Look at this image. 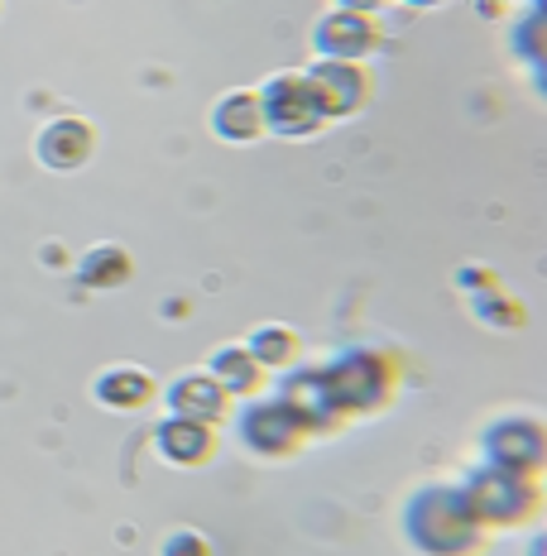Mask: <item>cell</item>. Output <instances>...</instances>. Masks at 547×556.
<instances>
[{"label": "cell", "mask_w": 547, "mask_h": 556, "mask_svg": "<svg viewBox=\"0 0 547 556\" xmlns=\"http://www.w3.org/2000/svg\"><path fill=\"white\" fill-rule=\"evenodd\" d=\"M164 403L173 417H192V422H212V427L226 422V413H231V393L207 369H188V375L169 379Z\"/></svg>", "instance_id": "cell-11"}, {"label": "cell", "mask_w": 547, "mask_h": 556, "mask_svg": "<svg viewBox=\"0 0 547 556\" xmlns=\"http://www.w3.org/2000/svg\"><path fill=\"white\" fill-rule=\"evenodd\" d=\"M523 556H547V528L533 532V538H529V552H523Z\"/></svg>", "instance_id": "cell-21"}, {"label": "cell", "mask_w": 547, "mask_h": 556, "mask_svg": "<svg viewBox=\"0 0 547 556\" xmlns=\"http://www.w3.org/2000/svg\"><path fill=\"white\" fill-rule=\"evenodd\" d=\"M475 456H481L485 466L519 470V475H533V480H538V475L547 470V417L529 413V408L495 413L490 422L481 427Z\"/></svg>", "instance_id": "cell-4"}, {"label": "cell", "mask_w": 547, "mask_h": 556, "mask_svg": "<svg viewBox=\"0 0 547 556\" xmlns=\"http://www.w3.org/2000/svg\"><path fill=\"white\" fill-rule=\"evenodd\" d=\"M312 58H336V63H365L380 49V20L360 15L346 5H327L308 29Z\"/></svg>", "instance_id": "cell-7"}, {"label": "cell", "mask_w": 547, "mask_h": 556, "mask_svg": "<svg viewBox=\"0 0 547 556\" xmlns=\"http://www.w3.org/2000/svg\"><path fill=\"white\" fill-rule=\"evenodd\" d=\"M461 490L471 508L481 514V523L490 532H505V528H529L538 518V504H543V484L533 475H519V470H499V466H485L475 460L471 470L461 475Z\"/></svg>", "instance_id": "cell-3"}, {"label": "cell", "mask_w": 547, "mask_h": 556, "mask_svg": "<svg viewBox=\"0 0 547 556\" xmlns=\"http://www.w3.org/2000/svg\"><path fill=\"white\" fill-rule=\"evenodd\" d=\"M399 532L418 556H481L490 542V528L471 508L461 484H418L403 500Z\"/></svg>", "instance_id": "cell-1"}, {"label": "cell", "mask_w": 547, "mask_h": 556, "mask_svg": "<svg viewBox=\"0 0 547 556\" xmlns=\"http://www.w3.org/2000/svg\"><path fill=\"white\" fill-rule=\"evenodd\" d=\"M91 399L111 413H145L149 403L159 399V384L149 369L139 365H115V369H101L97 384H91Z\"/></svg>", "instance_id": "cell-14"}, {"label": "cell", "mask_w": 547, "mask_h": 556, "mask_svg": "<svg viewBox=\"0 0 547 556\" xmlns=\"http://www.w3.org/2000/svg\"><path fill=\"white\" fill-rule=\"evenodd\" d=\"M130 274H135V264L121 245H97L77 260V278L87 288H121V283H130Z\"/></svg>", "instance_id": "cell-17"}, {"label": "cell", "mask_w": 547, "mask_h": 556, "mask_svg": "<svg viewBox=\"0 0 547 556\" xmlns=\"http://www.w3.org/2000/svg\"><path fill=\"white\" fill-rule=\"evenodd\" d=\"M332 5H346V10H360V15H375L384 0H332Z\"/></svg>", "instance_id": "cell-19"}, {"label": "cell", "mask_w": 547, "mask_h": 556, "mask_svg": "<svg viewBox=\"0 0 547 556\" xmlns=\"http://www.w3.org/2000/svg\"><path fill=\"white\" fill-rule=\"evenodd\" d=\"M523 5H533V10H547V0H523Z\"/></svg>", "instance_id": "cell-24"}, {"label": "cell", "mask_w": 547, "mask_h": 556, "mask_svg": "<svg viewBox=\"0 0 547 556\" xmlns=\"http://www.w3.org/2000/svg\"><path fill=\"white\" fill-rule=\"evenodd\" d=\"M278 399H284L288 408L302 417L308 437H332L336 427L346 422V417L336 413V403H332L327 384H322V369H308V365L284 369V389H278Z\"/></svg>", "instance_id": "cell-9"}, {"label": "cell", "mask_w": 547, "mask_h": 556, "mask_svg": "<svg viewBox=\"0 0 547 556\" xmlns=\"http://www.w3.org/2000/svg\"><path fill=\"white\" fill-rule=\"evenodd\" d=\"M254 91H260V106H264V130L278 139H318L332 125L318 101V87H312L308 67L270 73Z\"/></svg>", "instance_id": "cell-5"}, {"label": "cell", "mask_w": 547, "mask_h": 556, "mask_svg": "<svg viewBox=\"0 0 547 556\" xmlns=\"http://www.w3.org/2000/svg\"><path fill=\"white\" fill-rule=\"evenodd\" d=\"M529 77H533V91H538V97L547 101V58H543L538 67H529Z\"/></svg>", "instance_id": "cell-20"}, {"label": "cell", "mask_w": 547, "mask_h": 556, "mask_svg": "<svg viewBox=\"0 0 547 556\" xmlns=\"http://www.w3.org/2000/svg\"><path fill=\"white\" fill-rule=\"evenodd\" d=\"M207 125L221 144H260L264 135V106H260V91L254 87H240V91H226V97L212 101L207 111Z\"/></svg>", "instance_id": "cell-12"}, {"label": "cell", "mask_w": 547, "mask_h": 556, "mask_svg": "<svg viewBox=\"0 0 547 556\" xmlns=\"http://www.w3.org/2000/svg\"><path fill=\"white\" fill-rule=\"evenodd\" d=\"M538 484H543V500H547V470H543V475H538Z\"/></svg>", "instance_id": "cell-25"}, {"label": "cell", "mask_w": 547, "mask_h": 556, "mask_svg": "<svg viewBox=\"0 0 547 556\" xmlns=\"http://www.w3.org/2000/svg\"><path fill=\"white\" fill-rule=\"evenodd\" d=\"M475 5H481V15H505V0H475Z\"/></svg>", "instance_id": "cell-22"}, {"label": "cell", "mask_w": 547, "mask_h": 556, "mask_svg": "<svg viewBox=\"0 0 547 556\" xmlns=\"http://www.w3.org/2000/svg\"><path fill=\"white\" fill-rule=\"evenodd\" d=\"M91 149H97V135H91V125L83 115H63V121H49L34 139V154L43 159V168L53 173H73L83 168L91 159Z\"/></svg>", "instance_id": "cell-13"}, {"label": "cell", "mask_w": 547, "mask_h": 556, "mask_svg": "<svg viewBox=\"0 0 547 556\" xmlns=\"http://www.w3.org/2000/svg\"><path fill=\"white\" fill-rule=\"evenodd\" d=\"M154 451L178 470H197L216 456V427L212 422H192V417H164L154 427Z\"/></svg>", "instance_id": "cell-10"}, {"label": "cell", "mask_w": 547, "mask_h": 556, "mask_svg": "<svg viewBox=\"0 0 547 556\" xmlns=\"http://www.w3.org/2000/svg\"><path fill=\"white\" fill-rule=\"evenodd\" d=\"M236 432H240V446L254 451L260 460H284V456H298L302 442H308V427H302V417L288 408L284 399H264V393H254L246 399V408L236 417Z\"/></svg>", "instance_id": "cell-6"}, {"label": "cell", "mask_w": 547, "mask_h": 556, "mask_svg": "<svg viewBox=\"0 0 547 556\" xmlns=\"http://www.w3.org/2000/svg\"><path fill=\"white\" fill-rule=\"evenodd\" d=\"M246 351H250L264 369L284 375V369L302 365V336H298L294 327H284V321H264V327H254V331L246 336Z\"/></svg>", "instance_id": "cell-16"}, {"label": "cell", "mask_w": 547, "mask_h": 556, "mask_svg": "<svg viewBox=\"0 0 547 556\" xmlns=\"http://www.w3.org/2000/svg\"><path fill=\"white\" fill-rule=\"evenodd\" d=\"M207 375H212L231 399H254V393H264V375H270V369L246 351V341H231L207 355Z\"/></svg>", "instance_id": "cell-15"}, {"label": "cell", "mask_w": 547, "mask_h": 556, "mask_svg": "<svg viewBox=\"0 0 547 556\" xmlns=\"http://www.w3.org/2000/svg\"><path fill=\"white\" fill-rule=\"evenodd\" d=\"M505 5H514V0H505Z\"/></svg>", "instance_id": "cell-26"}, {"label": "cell", "mask_w": 547, "mask_h": 556, "mask_svg": "<svg viewBox=\"0 0 547 556\" xmlns=\"http://www.w3.org/2000/svg\"><path fill=\"white\" fill-rule=\"evenodd\" d=\"M399 5H409V10H437V5H447V0H399Z\"/></svg>", "instance_id": "cell-23"}, {"label": "cell", "mask_w": 547, "mask_h": 556, "mask_svg": "<svg viewBox=\"0 0 547 556\" xmlns=\"http://www.w3.org/2000/svg\"><path fill=\"white\" fill-rule=\"evenodd\" d=\"M312 87H318V101L322 111H327V121H351L370 106V97H375V83H370L365 63H336V58H312L308 67Z\"/></svg>", "instance_id": "cell-8"}, {"label": "cell", "mask_w": 547, "mask_h": 556, "mask_svg": "<svg viewBox=\"0 0 547 556\" xmlns=\"http://www.w3.org/2000/svg\"><path fill=\"white\" fill-rule=\"evenodd\" d=\"M159 556H216V552L197 528H173V532H164V542H159Z\"/></svg>", "instance_id": "cell-18"}, {"label": "cell", "mask_w": 547, "mask_h": 556, "mask_svg": "<svg viewBox=\"0 0 547 556\" xmlns=\"http://www.w3.org/2000/svg\"><path fill=\"white\" fill-rule=\"evenodd\" d=\"M322 369V384H327L332 403L341 417H375L394 403L399 389V369L375 345H351V351H336Z\"/></svg>", "instance_id": "cell-2"}]
</instances>
